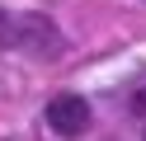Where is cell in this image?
I'll return each mask as SVG.
<instances>
[{
	"instance_id": "3957f363",
	"label": "cell",
	"mask_w": 146,
	"mask_h": 141,
	"mask_svg": "<svg viewBox=\"0 0 146 141\" xmlns=\"http://www.w3.org/2000/svg\"><path fill=\"white\" fill-rule=\"evenodd\" d=\"M137 108H141V113H146V89H137Z\"/></svg>"
},
{
	"instance_id": "6da1fadb",
	"label": "cell",
	"mask_w": 146,
	"mask_h": 141,
	"mask_svg": "<svg viewBox=\"0 0 146 141\" xmlns=\"http://www.w3.org/2000/svg\"><path fill=\"white\" fill-rule=\"evenodd\" d=\"M42 122H47L57 136H85L90 132V103L80 99V94H57V99H47V108H42Z\"/></svg>"
},
{
	"instance_id": "7a4b0ae2",
	"label": "cell",
	"mask_w": 146,
	"mask_h": 141,
	"mask_svg": "<svg viewBox=\"0 0 146 141\" xmlns=\"http://www.w3.org/2000/svg\"><path fill=\"white\" fill-rule=\"evenodd\" d=\"M10 42V14H5V9H0V47Z\"/></svg>"
}]
</instances>
